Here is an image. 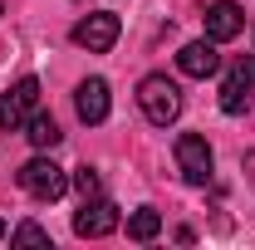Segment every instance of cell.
<instances>
[{
    "instance_id": "1",
    "label": "cell",
    "mask_w": 255,
    "mask_h": 250,
    "mask_svg": "<svg viewBox=\"0 0 255 250\" xmlns=\"http://www.w3.org/2000/svg\"><path fill=\"white\" fill-rule=\"evenodd\" d=\"M137 108L147 113V123L167 127V123L182 118V89H177L167 74H147V79L137 84Z\"/></svg>"
},
{
    "instance_id": "2",
    "label": "cell",
    "mask_w": 255,
    "mask_h": 250,
    "mask_svg": "<svg viewBox=\"0 0 255 250\" xmlns=\"http://www.w3.org/2000/svg\"><path fill=\"white\" fill-rule=\"evenodd\" d=\"M34 108H39V79L25 74V79H15V84L5 89V98H0V127H5V132L25 127Z\"/></svg>"
},
{
    "instance_id": "3",
    "label": "cell",
    "mask_w": 255,
    "mask_h": 250,
    "mask_svg": "<svg viewBox=\"0 0 255 250\" xmlns=\"http://www.w3.org/2000/svg\"><path fill=\"white\" fill-rule=\"evenodd\" d=\"M20 187L30 191L34 201H59L64 187H69V177H64L59 162H49V157H30V162L20 167Z\"/></svg>"
},
{
    "instance_id": "4",
    "label": "cell",
    "mask_w": 255,
    "mask_h": 250,
    "mask_svg": "<svg viewBox=\"0 0 255 250\" xmlns=\"http://www.w3.org/2000/svg\"><path fill=\"white\" fill-rule=\"evenodd\" d=\"M177 172L187 177L191 187H206L211 182V142L201 132H182L177 137Z\"/></svg>"
},
{
    "instance_id": "5",
    "label": "cell",
    "mask_w": 255,
    "mask_h": 250,
    "mask_svg": "<svg viewBox=\"0 0 255 250\" xmlns=\"http://www.w3.org/2000/svg\"><path fill=\"white\" fill-rule=\"evenodd\" d=\"M74 44L89 49V54H108V49L118 44V15H108V10L84 15V20L74 25Z\"/></svg>"
},
{
    "instance_id": "6",
    "label": "cell",
    "mask_w": 255,
    "mask_h": 250,
    "mask_svg": "<svg viewBox=\"0 0 255 250\" xmlns=\"http://www.w3.org/2000/svg\"><path fill=\"white\" fill-rule=\"evenodd\" d=\"M108 231H118V206H113L108 196H89V201L74 211V236L98 241V236H108Z\"/></svg>"
},
{
    "instance_id": "7",
    "label": "cell",
    "mask_w": 255,
    "mask_h": 250,
    "mask_svg": "<svg viewBox=\"0 0 255 250\" xmlns=\"http://www.w3.org/2000/svg\"><path fill=\"white\" fill-rule=\"evenodd\" d=\"M177 69L187 74V79H211L216 69H221V54H216V39H191L177 49Z\"/></svg>"
},
{
    "instance_id": "8",
    "label": "cell",
    "mask_w": 255,
    "mask_h": 250,
    "mask_svg": "<svg viewBox=\"0 0 255 250\" xmlns=\"http://www.w3.org/2000/svg\"><path fill=\"white\" fill-rule=\"evenodd\" d=\"M246 30V10L236 5V0H216V5H206V39H236V34Z\"/></svg>"
},
{
    "instance_id": "9",
    "label": "cell",
    "mask_w": 255,
    "mask_h": 250,
    "mask_svg": "<svg viewBox=\"0 0 255 250\" xmlns=\"http://www.w3.org/2000/svg\"><path fill=\"white\" fill-rule=\"evenodd\" d=\"M74 108H79V118H84V123H103V118H108V108H113L108 84H103V79H84V84H79V94H74Z\"/></svg>"
},
{
    "instance_id": "10",
    "label": "cell",
    "mask_w": 255,
    "mask_h": 250,
    "mask_svg": "<svg viewBox=\"0 0 255 250\" xmlns=\"http://www.w3.org/2000/svg\"><path fill=\"white\" fill-rule=\"evenodd\" d=\"M25 137H30L39 152H54L64 142V132H59V123L49 118V113H30V123H25Z\"/></svg>"
},
{
    "instance_id": "11",
    "label": "cell",
    "mask_w": 255,
    "mask_h": 250,
    "mask_svg": "<svg viewBox=\"0 0 255 250\" xmlns=\"http://www.w3.org/2000/svg\"><path fill=\"white\" fill-rule=\"evenodd\" d=\"M157 231H162V216L152 206H137V211L128 216V236H132V241H152Z\"/></svg>"
},
{
    "instance_id": "12",
    "label": "cell",
    "mask_w": 255,
    "mask_h": 250,
    "mask_svg": "<svg viewBox=\"0 0 255 250\" xmlns=\"http://www.w3.org/2000/svg\"><path fill=\"white\" fill-rule=\"evenodd\" d=\"M221 108L226 113H246V108H251V89H246L241 79H226L221 84Z\"/></svg>"
},
{
    "instance_id": "13",
    "label": "cell",
    "mask_w": 255,
    "mask_h": 250,
    "mask_svg": "<svg viewBox=\"0 0 255 250\" xmlns=\"http://www.w3.org/2000/svg\"><path fill=\"white\" fill-rule=\"evenodd\" d=\"M74 187H79V196H84V201H89V196H103V182H98L94 167H79V172H74Z\"/></svg>"
},
{
    "instance_id": "14",
    "label": "cell",
    "mask_w": 255,
    "mask_h": 250,
    "mask_svg": "<svg viewBox=\"0 0 255 250\" xmlns=\"http://www.w3.org/2000/svg\"><path fill=\"white\" fill-rule=\"evenodd\" d=\"M10 241H15V246H49V231H39L34 221H25V226L10 236Z\"/></svg>"
},
{
    "instance_id": "15",
    "label": "cell",
    "mask_w": 255,
    "mask_h": 250,
    "mask_svg": "<svg viewBox=\"0 0 255 250\" xmlns=\"http://www.w3.org/2000/svg\"><path fill=\"white\" fill-rule=\"evenodd\" d=\"M231 79H241L246 89H255V54H246V59L236 64V69H231Z\"/></svg>"
},
{
    "instance_id": "16",
    "label": "cell",
    "mask_w": 255,
    "mask_h": 250,
    "mask_svg": "<svg viewBox=\"0 0 255 250\" xmlns=\"http://www.w3.org/2000/svg\"><path fill=\"white\" fill-rule=\"evenodd\" d=\"M246 177L255 182V152H246Z\"/></svg>"
},
{
    "instance_id": "17",
    "label": "cell",
    "mask_w": 255,
    "mask_h": 250,
    "mask_svg": "<svg viewBox=\"0 0 255 250\" xmlns=\"http://www.w3.org/2000/svg\"><path fill=\"white\" fill-rule=\"evenodd\" d=\"M0 236H5V221H0Z\"/></svg>"
}]
</instances>
